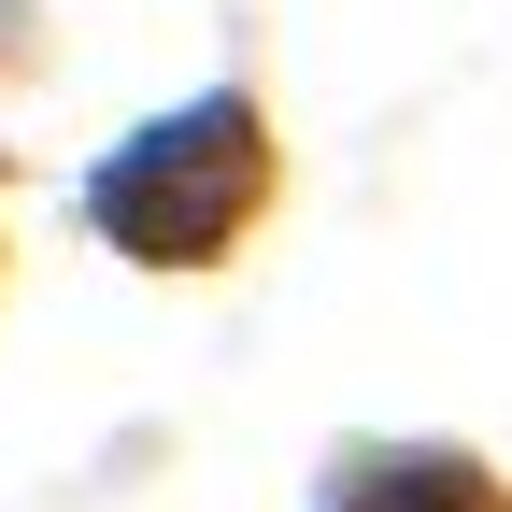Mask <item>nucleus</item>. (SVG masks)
<instances>
[{"label":"nucleus","mask_w":512,"mask_h":512,"mask_svg":"<svg viewBox=\"0 0 512 512\" xmlns=\"http://www.w3.org/2000/svg\"><path fill=\"white\" fill-rule=\"evenodd\" d=\"M256 185H271L256 114H242V100H185V114H157L143 143L100 171V228H114L128 256H214V242L256 214Z\"/></svg>","instance_id":"nucleus-1"}]
</instances>
